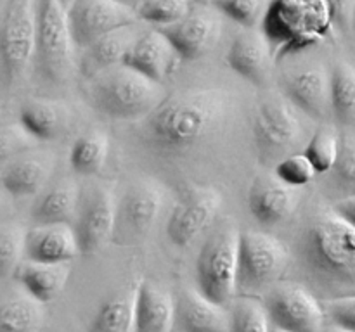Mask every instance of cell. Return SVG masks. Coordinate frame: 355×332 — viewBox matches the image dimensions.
<instances>
[{"label":"cell","mask_w":355,"mask_h":332,"mask_svg":"<svg viewBox=\"0 0 355 332\" xmlns=\"http://www.w3.org/2000/svg\"><path fill=\"white\" fill-rule=\"evenodd\" d=\"M229 93L196 89L168 95L148 118L139 121V137L162 154H179L211 137L225 121Z\"/></svg>","instance_id":"obj_1"},{"label":"cell","mask_w":355,"mask_h":332,"mask_svg":"<svg viewBox=\"0 0 355 332\" xmlns=\"http://www.w3.org/2000/svg\"><path fill=\"white\" fill-rule=\"evenodd\" d=\"M300 256L315 280L355 294V228L335 211L315 214L307 225Z\"/></svg>","instance_id":"obj_2"},{"label":"cell","mask_w":355,"mask_h":332,"mask_svg":"<svg viewBox=\"0 0 355 332\" xmlns=\"http://www.w3.org/2000/svg\"><path fill=\"white\" fill-rule=\"evenodd\" d=\"M274 59H286L333 38L336 26L328 0H272L262 21Z\"/></svg>","instance_id":"obj_3"},{"label":"cell","mask_w":355,"mask_h":332,"mask_svg":"<svg viewBox=\"0 0 355 332\" xmlns=\"http://www.w3.org/2000/svg\"><path fill=\"white\" fill-rule=\"evenodd\" d=\"M90 106L101 114L120 121H142L163 100V83L148 78L130 66L120 64L89 78Z\"/></svg>","instance_id":"obj_4"},{"label":"cell","mask_w":355,"mask_h":332,"mask_svg":"<svg viewBox=\"0 0 355 332\" xmlns=\"http://www.w3.org/2000/svg\"><path fill=\"white\" fill-rule=\"evenodd\" d=\"M68 9L61 0H37V48L33 66L45 82L64 85L78 66Z\"/></svg>","instance_id":"obj_5"},{"label":"cell","mask_w":355,"mask_h":332,"mask_svg":"<svg viewBox=\"0 0 355 332\" xmlns=\"http://www.w3.org/2000/svg\"><path fill=\"white\" fill-rule=\"evenodd\" d=\"M239 234L236 225L224 221L208 235L198 255V290L222 306L238 296Z\"/></svg>","instance_id":"obj_6"},{"label":"cell","mask_w":355,"mask_h":332,"mask_svg":"<svg viewBox=\"0 0 355 332\" xmlns=\"http://www.w3.org/2000/svg\"><path fill=\"white\" fill-rule=\"evenodd\" d=\"M37 48V0H7L0 16V66L9 89L28 76Z\"/></svg>","instance_id":"obj_7"},{"label":"cell","mask_w":355,"mask_h":332,"mask_svg":"<svg viewBox=\"0 0 355 332\" xmlns=\"http://www.w3.org/2000/svg\"><path fill=\"white\" fill-rule=\"evenodd\" d=\"M290 265V252L284 242L262 230L239 234L238 294L255 296L270 289Z\"/></svg>","instance_id":"obj_8"},{"label":"cell","mask_w":355,"mask_h":332,"mask_svg":"<svg viewBox=\"0 0 355 332\" xmlns=\"http://www.w3.org/2000/svg\"><path fill=\"white\" fill-rule=\"evenodd\" d=\"M302 113L286 95H267L255 107L253 137L266 154H283L297 147L305 133Z\"/></svg>","instance_id":"obj_9"},{"label":"cell","mask_w":355,"mask_h":332,"mask_svg":"<svg viewBox=\"0 0 355 332\" xmlns=\"http://www.w3.org/2000/svg\"><path fill=\"white\" fill-rule=\"evenodd\" d=\"M270 324L291 332H322L326 311L321 301L297 282H277L267 293Z\"/></svg>","instance_id":"obj_10"},{"label":"cell","mask_w":355,"mask_h":332,"mask_svg":"<svg viewBox=\"0 0 355 332\" xmlns=\"http://www.w3.org/2000/svg\"><path fill=\"white\" fill-rule=\"evenodd\" d=\"M163 194L155 182H134L116 203L113 239L118 244H135L149 234L162 211Z\"/></svg>","instance_id":"obj_11"},{"label":"cell","mask_w":355,"mask_h":332,"mask_svg":"<svg viewBox=\"0 0 355 332\" xmlns=\"http://www.w3.org/2000/svg\"><path fill=\"white\" fill-rule=\"evenodd\" d=\"M69 26L78 50L110 31L139 21L137 9L121 0H75L68 9Z\"/></svg>","instance_id":"obj_12"},{"label":"cell","mask_w":355,"mask_h":332,"mask_svg":"<svg viewBox=\"0 0 355 332\" xmlns=\"http://www.w3.org/2000/svg\"><path fill=\"white\" fill-rule=\"evenodd\" d=\"M114 218L116 203L107 187L94 183L82 190L78 211L73 223L78 239L80 255H94L110 239H113Z\"/></svg>","instance_id":"obj_13"},{"label":"cell","mask_w":355,"mask_h":332,"mask_svg":"<svg viewBox=\"0 0 355 332\" xmlns=\"http://www.w3.org/2000/svg\"><path fill=\"white\" fill-rule=\"evenodd\" d=\"M224 14L211 0H194L189 12L168 28H163L184 61L207 54L222 35Z\"/></svg>","instance_id":"obj_14"},{"label":"cell","mask_w":355,"mask_h":332,"mask_svg":"<svg viewBox=\"0 0 355 332\" xmlns=\"http://www.w3.org/2000/svg\"><path fill=\"white\" fill-rule=\"evenodd\" d=\"M222 206V194L214 187H191L180 196L170 213L166 235L179 248H186L203 234Z\"/></svg>","instance_id":"obj_15"},{"label":"cell","mask_w":355,"mask_h":332,"mask_svg":"<svg viewBox=\"0 0 355 332\" xmlns=\"http://www.w3.org/2000/svg\"><path fill=\"white\" fill-rule=\"evenodd\" d=\"M284 95L312 120L331 113V71L321 62H309L288 71L283 78Z\"/></svg>","instance_id":"obj_16"},{"label":"cell","mask_w":355,"mask_h":332,"mask_svg":"<svg viewBox=\"0 0 355 332\" xmlns=\"http://www.w3.org/2000/svg\"><path fill=\"white\" fill-rule=\"evenodd\" d=\"M182 61V55L165 31L151 26L146 28L144 33L139 37L123 64L165 85Z\"/></svg>","instance_id":"obj_17"},{"label":"cell","mask_w":355,"mask_h":332,"mask_svg":"<svg viewBox=\"0 0 355 332\" xmlns=\"http://www.w3.org/2000/svg\"><path fill=\"white\" fill-rule=\"evenodd\" d=\"M300 203L297 187L284 183L270 173L255 176L248 190V208L252 216L262 225H277L291 216Z\"/></svg>","instance_id":"obj_18"},{"label":"cell","mask_w":355,"mask_h":332,"mask_svg":"<svg viewBox=\"0 0 355 332\" xmlns=\"http://www.w3.org/2000/svg\"><path fill=\"white\" fill-rule=\"evenodd\" d=\"M229 68L250 83L262 86L270 76L274 50L262 28H243L229 45Z\"/></svg>","instance_id":"obj_19"},{"label":"cell","mask_w":355,"mask_h":332,"mask_svg":"<svg viewBox=\"0 0 355 332\" xmlns=\"http://www.w3.org/2000/svg\"><path fill=\"white\" fill-rule=\"evenodd\" d=\"M54 165L55 158L51 151L28 149L2 166L0 187L12 197L37 196L47 187Z\"/></svg>","instance_id":"obj_20"},{"label":"cell","mask_w":355,"mask_h":332,"mask_svg":"<svg viewBox=\"0 0 355 332\" xmlns=\"http://www.w3.org/2000/svg\"><path fill=\"white\" fill-rule=\"evenodd\" d=\"M146 30L144 21H135V23L121 26L118 30L110 31L107 35L101 37L87 48H83L82 57L78 59V68L87 80L106 69L114 66L123 64L128 52L135 45Z\"/></svg>","instance_id":"obj_21"},{"label":"cell","mask_w":355,"mask_h":332,"mask_svg":"<svg viewBox=\"0 0 355 332\" xmlns=\"http://www.w3.org/2000/svg\"><path fill=\"white\" fill-rule=\"evenodd\" d=\"M173 299V332H229V310L198 289L180 290Z\"/></svg>","instance_id":"obj_22"},{"label":"cell","mask_w":355,"mask_h":332,"mask_svg":"<svg viewBox=\"0 0 355 332\" xmlns=\"http://www.w3.org/2000/svg\"><path fill=\"white\" fill-rule=\"evenodd\" d=\"M80 255L75 228L69 223L35 225L26 230L24 258L44 263H71Z\"/></svg>","instance_id":"obj_23"},{"label":"cell","mask_w":355,"mask_h":332,"mask_svg":"<svg viewBox=\"0 0 355 332\" xmlns=\"http://www.w3.org/2000/svg\"><path fill=\"white\" fill-rule=\"evenodd\" d=\"M175 299L153 280H141L135 297L134 332H173Z\"/></svg>","instance_id":"obj_24"},{"label":"cell","mask_w":355,"mask_h":332,"mask_svg":"<svg viewBox=\"0 0 355 332\" xmlns=\"http://www.w3.org/2000/svg\"><path fill=\"white\" fill-rule=\"evenodd\" d=\"M80 196H82V190L73 178H61L45 187L38 194L33 210H31L35 225L75 221Z\"/></svg>","instance_id":"obj_25"},{"label":"cell","mask_w":355,"mask_h":332,"mask_svg":"<svg viewBox=\"0 0 355 332\" xmlns=\"http://www.w3.org/2000/svg\"><path fill=\"white\" fill-rule=\"evenodd\" d=\"M71 266L69 263H44L24 259L17 268L16 277L24 293L40 303L47 304L58 299L68 284Z\"/></svg>","instance_id":"obj_26"},{"label":"cell","mask_w":355,"mask_h":332,"mask_svg":"<svg viewBox=\"0 0 355 332\" xmlns=\"http://www.w3.org/2000/svg\"><path fill=\"white\" fill-rule=\"evenodd\" d=\"M69 107L58 100L30 99L21 106L19 123L35 140H54L69 124Z\"/></svg>","instance_id":"obj_27"},{"label":"cell","mask_w":355,"mask_h":332,"mask_svg":"<svg viewBox=\"0 0 355 332\" xmlns=\"http://www.w3.org/2000/svg\"><path fill=\"white\" fill-rule=\"evenodd\" d=\"M137 286H125L101 301L89 332H134Z\"/></svg>","instance_id":"obj_28"},{"label":"cell","mask_w":355,"mask_h":332,"mask_svg":"<svg viewBox=\"0 0 355 332\" xmlns=\"http://www.w3.org/2000/svg\"><path fill=\"white\" fill-rule=\"evenodd\" d=\"M44 320V303L28 293L0 301V332H42Z\"/></svg>","instance_id":"obj_29"},{"label":"cell","mask_w":355,"mask_h":332,"mask_svg":"<svg viewBox=\"0 0 355 332\" xmlns=\"http://www.w3.org/2000/svg\"><path fill=\"white\" fill-rule=\"evenodd\" d=\"M110 156V138L104 131L90 130L80 135L69 152V165L78 175L94 176L104 168Z\"/></svg>","instance_id":"obj_30"},{"label":"cell","mask_w":355,"mask_h":332,"mask_svg":"<svg viewBox=\"0 0 355 332\" xmlns=\"http://www.w3.org/2000/svg\"><path fill=\"white\" fill-rule=\"evenodd\" d=\"M331 113L342 127L355 128V66L340 61L331 69Z\"/></svg>","instance_id":"obj_31"},{"label":"cell","mask_w":355,"mask_h":332,"mask_svg":"<svg viewBox=\"0 0 355 332\" xmlns=\"http://www.w3.org/2000/svg\"><path fill=\"white\" fill-rule=\"evenodd\" d=\"M266 304L255 296L239 294L229 308V332H270Z\"/></svg>","instance_id":"obj_32"},{"label":"cell","mask_w":355,"mask_h":332,"mask_svg":"<svg viewBox=\"0 0 355 332\" xmlns=\"http://www.w3.org/2000/svg\"><path fill=\"white\" fill-rule=\"evenodd\" d=\"M342 145V135L335 124H319L311 135L305 147V154L311 158L318 173H328L335 168Z\"/></svg>","instance_id":"obj_33"},{"label":"cell","mask_w":355,"mask_h":332,"mask_svg":"<svg viewBox=\"0 0 355 332\" xmlns=\"http://www.w3.org/2000/svg\"><path fill=\"white\" fill-rule=\"evenodd\" d=\"M194 0H144L137 7L139 19L153 28H168L191 10Z\"/></svg>","instance_id":"obj_34"},{"label":"cell","mask_w":355,"mask_h":332,"mask_svg":"<svg viewBox=\"0 0 355 332\" xmlns=\"http://www.w3.org/2000/svg\"><path fill=\"white\" fill-rule=\"evenodd\" d=\"M26 230L16 223L0 225V279L16 275L24 261Z\"/></svg>","instance_id":"obj_35"},{"label":"cell","mask_w":355,"mask_h":332,"mask_svg":"<svg viewBox=\"0 0 355 332\" xmlns=\"http://www.w3.org/2000/svg\"><path fill=\"white\" fill-rule=\"evenodd\" d=\"M222 14L241 28H260L272 0H211Z\"/></svg>","instance_id":"obj_36"},{"label":"cell","mask_w":355,"mask_h":332,"mask_svg":"<svg viewBox=\"0 0 355 332\" xmlns=\"http://www.w3.org/2000/svg\"><path fill=\"white\" fill-rule=\"evenodd\" d=\"M274 173H276L277 178L283 180L284 183L300 189V187L309 185V183L315 178L318 169H315L311 158H309L305 152H293V154L284 156V158L277 163Z\"/></svg>","instance_id":"obj_37"},{"label":"cell","mask_w":355,"mask_h":332,"mask_svg":"<svg viewBox=\"0 0 355 332\" xmlns=\"http://www.w3.org/2000/svg\"><path fill=\"white\" fill-rule=\"evenodd\" d=\"M35 138L24 130L23 124H7L0 127V166L9 163L21 152L35 145Z\"/></svg>","instance_id":"obj_38"},{"label":"cell","mask_w":355,"mask_h":332,"mask_svg":"<svg viewBox=\"0 0 355 332\" xmlns=\"http://www.w3.org/2000/svg\"><path fill=\"white\" fill-rule=\"evenodd\" d=\"M322 306H324L326 318H329L331 324L355 332V294L333 297V299L324 301Z\"/></svg>","instance_id":"obj_39"},{"label":"cell","mask_w":355,"mask_h":332,"mask_svg":"<svg viewBox=\"0 0 355 332\" xmlns=\"http://www.w3.org/2000/svg\"><path fill=\"white\" fill-rule=\"evenodd\" d=\"M335 176L342 185L354 187L355 189V137L354 135H343L340 154L336 165L333 168Z\"/></svg>","instance_id":"obj_40"},{"label":"cell","mask_w":355,"mask_h":332,"mask_svg":"<svg viewBox=\"0 0 355 332\" xmlns=\"http://www.w3.org/2000/svg\"><path fill=\"white\" fill-rule=\"evenodd\" d=\"M333 10L336 31L350 33L352 31V10L355 0H328Z\"/></svg>","instance_id":"obj_41"},{"label":"cell","mask_w":355,"mask_h":332,"mask_svg":"<svg viewBox=\"0 0 355 332\" xmlns=\"http://www.w3.org/2000/svg\"><path fill=\"white\" fill-rule=\"evenodd\" d=\"M333 211L355 228V194H350V196H345L340 201H336Z\"/></svg>","instance_id":"obj_42"},{"label":"cell","mask_w":355,"mask_h":332,"mask_svg":"<svg viewBox=\"0 0 355 332\" xmlns=\"http://www.w3.org/2000/svg\"><path fill=\"white\" fill-rule=\"evenodd\" d=\"M322 332H354V331H350V329H345V327H340V325L336 324H331L329 327H324V331Z\"/></svg>","instance_id":"obj_43"},{"label":"cell","mask_w":355,"mask_h":332,"mask_svg":"<svg viewBox=\"0 0 355 332\" xmlns=\"http://www.w3.org/2000/svg\"><path fill=\"white\" fill-rule=\"evenodd\" d=\"M121 2L127 3V6H130V7H134V9H137V7L141 6V3L144 2V0H121Z\"/></svg>","instance_id":"obj_44"},{"label":"cell","mask_w":355,"mask_h":332,"mask_svg":"<svg viewBox=\"0 0 355 332\" xmlns=\"http://www.w3.org/2000/svg\"><path fill=\"white\" fill-rule=\"evenodd\" d=\"M270 332H291V331H286V329H281V327H276V325H272V327H270Z\"/></svg>","instance_id":"obj_45"},{"label":"cell","mask_w":355,"mask_h":332,"mask_svg":"<svg viewBox=\"0 0 355 332\" xmlns=\"http://www.w3.org/2000/svg\"><path fill=\"white\" fill-rule=\"evenodd\" d=\"M352 33L355 35V3H354V10H352Z\"/></svg>","instance_id":"obj_46"},{"label":"cell","mask_w":355,"mask_h":332,"mask_svg":"<svg viewBox=\"0 0 355 332\" xmlns=\"http://www.w3.org/2000/svg\"><path fill=\"white\" fill-rule=\"evenodd\" d=\"M61 2L64 3V7H66V9H69V6H71V3L75 2V0H61Z\"/></svg>","instance_id":"obj_47"},{"label":"cell","mask_w":355,"mask_h":332,"mask_svg":"<svg viewBox=\"0 0 355 332\" xmlns=\"http://www.w3.org/2000/svg\"><path fill=\"white\" fill-rule=\"evenodd\" d=\"M0 120H2V107H0Z\"/></svg>","instance_id":"obj_48"},{"label":"cell","mask_w":355,"mask_h":332,"mask_svg":"<svg viewBox=\"0 0 355 332\" xmlns=\"http://www.w3.org/2000/svg\"><path fill=\"white\" fill-rule=\"evenodd\" d=\"M0 210H2V199H0Z\"/></svg>","instance_id":"obj_49"}]
</instances>
